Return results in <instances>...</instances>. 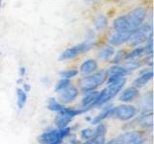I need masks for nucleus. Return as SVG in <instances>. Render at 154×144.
<instances>
[{"mask_svg":"<svg viewBox=\"0 0 154 144\" xmlns=\"http://www.w3.org/2000/svg\"><path fill=\"white\" fill-rule=\"evenodd\" d=\"M25 89L26 90H29V86L27 84H25ZM25 89H24V90H25Z\"/></svg>","mask_w":154,"mask_h":144,"instance_id":"nucleus-33","label":"nucleus"},{"mask_svg":"<svg viewBox=\"0 0 154 144\" xmlns=\"http://www.w3.org/2000/svg\"><path fill=\"white\" fill-rule=\"evenodd\" d=\"M152 78H153V71L150 68V69L146 70L144 72H143V73H141V75L134 81L133 85L135 88H143V86H146Z\"/></svg>","mask_w":154,"mask_h":144,"instance_id":"nucleus-14","label":"nucleus"},{"mask_svg":"<svg viewBox=\"0 0 154 144\" xmlns=\"http://www.w3.org/2000/svg\"><path fill=\"white\" fill-rule=\"evenodd\" d=\"M94 26L95 28L96 31L101 32L106 29V27L108 26V18L104 14H98L96 16L94 21Z\"/></svg>","mask_w":154,"mask_h":144,"instance_id":"nucleus-20","label":"nucleus"},{"mask_svg":"<svg viewBox=\"0 0 154 144\" xmlns=\"http://www.w3.org/2000/svg\"><path fill=\"white\" fill-rule=\"evenodd\" d=\"M25 72H26L25 67H21V68H20V75H21V76H23L24 74H25Z\"/></svg>","mask_w":154,"mask_h":144,"instance_id":"nucleus-32","label":"nucleus"},{"mask_svg":"<svg viewBox=\"0 0 154 144\" xmlns=\"http://www.w3.org/2000/svg\"><path fill=\"white\" fill-rule=\"evenodd\" d=\"M77 74H78V70L76 69H67L60 72V76L63 79H69V80L71 78H74Z\"/></svg>","mask_w":154,"mask_h":144,"instance_id":"nucleus-26","label":"nucleus"},{"mask_svg":"<svg viewBox=\"0 0 154 144\" xmlns=\"http://www.w3.org/2000/svg\"><path fill=\"white\" fill-rule=\"evenodd\" d=\"M47 108L48 110H53V112H62L63 110H64V106H63L62 104L58 103L56 99L54 98H50L49 101H48V105H47Z\"/></svg>","mask_w":154,"mask_h":144,"instance_id":"nucleus-24","label":"nucleus"},{"mask_svg":"<svg viewBox=\"0 0 154 144\" xmlns=\"http://www.w3.org/2000/svg\"><path fill=\"white\" fill-rule=\"evenodd\" d=\"M78 89L77 88L73 86H69L66 88H65L64 90H62L60 92V100L62 103H65V104H67V103H70L72 101H74L76 99V97L78 96Z\"/></svg>","mask_w":154,"mask_h":144,"instance_id":"nucleus-12","label":"nucleus"},{"mask_svg":"<svg viewBox=\"0 0 154 144\" xmlns=\"http://www.w3.org/2000/svg\"><path fill=\"white\" fill-rule=\"evenodd\" d=\"M140 66H141V62L133 60V61H128L127 64L124 65V68L126 69L128 72H130V71H133L135 69L139 68Z\"/></svg>","mask_w":154,"mask_h":144,"instance_id":"nucleus-27","label":"nucleus"},{"mask_svg":"<svg viewBox=\"0 0 154 144\" xmlns=\"http://www.w3.org/2000/svg\"><path fill=\"white\" fill-rule=\"evenodd\" d=\"M70 80L69 79H61L59 82L57 83L56 86H55V90L57 92H61L62 90H64L65 88H66L67 86H70Z\"/></svg>","mask_w":154,"mask_h":144,"instance_id":"nucleus-25","label":"nucleus"},{"mask_svg":"<svg viewBox=\"0 0 154 144\" xmlns=\"http://www.w3.org/2000/svg\"><path fill=\"white\" fill-rule=\"evenodd\" d=\"M93 134H94V131L91 129H86L81 132L82 138H85V139H90L93 136Z\"/></svg>","mask_w":154,"mask_h":144,"instance_id":"nucleus-28","label":"nucleus"},{"mask_svg":"<svg viewBox=\"0 0 154 144\" xmlns=\"http://www.w3.org/2000/svg\"><path fill=\"white\" fill-rule=\"evenodd\" d=\"M17 106L18 109L21 110L26 104L27 101V94L26 91L23 88H17Z\"/></svg>","mask_w":154,"mask_h":144,"instance_id":"nucleus-23","label":"nucleus"},{"mask_svg":"<svg viewBox=\"0 0 154 144\" xmlns=\"http://www.w3.org/2000/svg\"><path fill=\"white\" fill-rule=\"evenodd\" d=\"M129 72L124 68V66H119V65H114L109 70L106 72V77L108 79V84L113 83L119 80L120 78L125 77Z\"/></svg>","mask_w":154,"mask_h":144,"instance_id":"nucleus-9","label":"nucleus"},{"mask_svg":"<svg viewBox=\"0 0 154 144\" xmlns=\"http://www.w3.org/2000/svg\"><path fill=\"white\" fill-rule=\"evenodd\" d=\"M95 44V41H94V38H91L89 40H87L84 42H81L79 44L74 45L72 47H69L66 49L64 52L62 53L59 57V60L60 61H66V60H71V59H74L77 56H79L80 54L84 52L89 51L90 49H91Z\"/></svg>","mask_w":154,"mask_h":144,"instance_id":"nucleus-3","label":"nucleus"},{"mask_svg":"<svg viewBox=\"0 0 154 144\" xmlns=\"http://www.w3.org/2000/svg\"><path fill=\"white\" fill-rule=\"evenodd\" d=\"M137 113V109L131 105H122L119 107L115 108L114 115L119 120L126 121L133 118Z\"/></svg>","mask_w":154,"mask_h":144,"instance_id":"nucleus-7","label":"nucleus"},{"mask_svg":"<svg viewBox=\"0 0 154 144\" xmlns=\"http://www.w3.org/2000/svg\"><path fill=\"white\" fill-rule=\"evenodd\" d=\"M143 55H146L144 47H137L133 49L131 52H129L128 54L125 55L124 58L126 61H133V60H137L138 58H141Z\"/></svg>","mask_w":154,"mask_h":144,"instance_id":"nucleus-22","label":"nucleus"},{"mask_svg":"<svg viewBox=\"0 0 154 144\" xmlns=\"http://www.w3.org/2000/svg\"><path fill=\"white\" fill-rule=\"evenodd\" d=\"M113 28L116 32H124L130 31V28L128 25L127 19L125 16H119L117 18L114 19L113 21Z\"/></svg>","mask_w":154,"mask_h":144,"instance_id":"nucleus-17","label":"nucleus"},{"mask_svg":"<svg viewBox=\"0 0 154 144\" xmlns=\"http://www.w3.org/2000/svg\"><path fill=\"white\" fill-rule=\"evenodd\" d=\"M133 32H134V30L124 31V32H115L114 34H112V35L109 37L108 42L111 45H114V46L122 45L123 43L128 41L129 38L131 37Z\"/></svg>","mask_w":154,"mask_h":144,"instance_id":"nucleus-10","label":"nucleus"},{"mask_svg":"<svg viewBox=\"0 0 154 144\" xmlns=\"http://www.w3.org/2000/svg\"><path fill=\"white\" fill-rule=\"evenodd\" d=\"M114 110H115V108H113V107H108V108L104 109L98 115H96V116L91 120V123L93 124L101 123L104 119L114 115Z\"/></svg>","mask_w":154,"mask_h":144,"instance_id":"nucleus-19","label":"nucleus"},{"mask_svg":"<svg viewBox=\"0 0 154 144\" xmlns=\"http://www.w3.org/2000/svg\"><path fill=\"white\" fill-rule=\"evenodd\" d=\"M97 95H98V91L94 90V91H91V92H88V94L82 99L81 110H83L84 112L94 107V101H95L96 97H97Z\"/></svg>","mask_w":154,"mask_h":144,"instance_id":"nucleus-13","label":"nucleus"},{"mask_svg":"<svg viewBox=\"0 0 154 144\" xmlns=\"http://www.w3.org/2000/svg\"><path fill=\"white\" fill-rule=\"evenodd\" d=\"M119 139L123 144H143L146 142V137L139 132H127Z\"/></svg>","mask_w":154,"mask_h":144,"instance_id":"nucleus-8","label":"nucleus"},{"mask_svg":"<svg viewBox=\"0 0 154 144\" xmlns=\"http://www.w3.org/2000/svg\"><path fill=\"white\" fill-rule=\"evenodd\" d=\"M139 95V90L135 86H131L126 89H124L122 94L119 95V101L122 102H130L133 101L134 99H136Z\"/></svg>","mask_w":154,"mask_h":144,"instance_id":"nucleus-16","label":"nucleus"},{"mask_svg":"<svg viewBox=\"0 0 154 144\" xmlns=\"http://www.w3.org/2000/svg\"><path fill=\"white\" fill-rule=\"evenodd\" d=\"M101 0H85V2L87 3V4H89V5H94V4H95V3H98V2H100Z\"/></svg>","mask_w":154,"mask_h":144,"instance_id":"nucleus-30","label":"nucleus"},{"mask_svg":"<svg viewBox=\"0 0 154 144\" xmlns=\"http://www.w3.org/2000/svg\"><path fill=\"white\" fill-rule=\"evenodd\" d=\"M151 33H152L151 23L142 24L140 27L135 29L127 42L129 43V45H131V46L141 45L142 43L146 42L147 40L148 36L150 35Z\"/></svg>","mask_w":154,"mask_h":144,"instance_id":"nucleus-4","label":"nucleus"},{"mask_svg":"<svg viewBox=\"0 0 154 144\" xmlns=\"http://www.w3.org/2000/svg\"><path fill=\"white\" fill-rule=\"evenodd\" d=\"M123 57H124V52L122 50H120L119 52H117V54H116V56L114 57V59H113V64H119V62H122V60L123 59Z\"/></svg>","mask_w":154,"mask_h":144,"instance_id":"nucleus-29","label":"nucleus"},{"mask_svg":"<svg viewBox=\"0 0 154 144\" xmlns=\"http://www.w3.org/2000/svg\"><path fill=\"white\" fill-rule=\"evenodd\" d=\"M106 126L104 124H99L94 131V134L83 144H104L105 143Z\"/></svg>","mask_w":154,"mask_h":144,"instance_id":"nucleus-11","label":"nucleus"},{"mask_svg":"<svg viewBox=\"0 0 154 144\" xmlns=\"http://www.w3.org/2000/svg\"><path fill=\"white\" fill-rule=\"evenodd\" d=\"M70 133V128H59L58 130H51L43 133L42 136H38V140L42 144H51L54 142H62L66 136Z\"/></svg>","mask_w":154,"mask_h":144,"instance_id":"nucleus-5","label":"nucleus"},{"mask_svg":"<svg viewBox=\"0 0 154 144\" xmlns=\"http://www.w3.org/2000/svg\"><path fill=\"white\" fill-rule=\"evenodd\" d=\"M106 144H123V143L118 138V139H114V140H111V141H109L108 143H106Z\"/></svg>","mask_w":154,"mask_h":144,"instance_id":"nucleus-31","label":"nucleus"},{"mask_svg":"<svg viewBox=\"0 0 154 144\" xmlns=\"http://www.w3.org/2000/svg\"><path fill=\"white\" fill-rule=\"evenodd\" d=\"M73 117H71L70 115H69L67 113L64 112H60L56 115V118H55V123L58 126V128H65L67 126Z\"/></svg>","mask_w":154,"mask_h":144,"instance_id":"nucleus-18","label":"nucleus"},{"mask_svg":"<svg viewBox=\"0 0 154 144\" xmlns=\"http://www.w3.org/2000/svg\"><path fill=\"white\" fill-rule=\"evenodd\" d=\"M114 55H115V49H114V47L111 45H106L102 47L97 53L98 58L103 61H108Z\"/></svg>","mask_w":154,"mask_h":144,"instance_id":"nucleus-21","label":"nucleus"},{"mask_svg":"<svg viewBox=\"0 0 154 144\" xmlns=\"http://www.w3.org/2000/svg\"><path fill=\"white\" fill-rule=\"evenodd\" d=\"M97 66V62L94 59H89L80 65V72L83 75H89L95 72Z\"/></svg>","mask_w":154,"mask_h":144,"instance_id":"nucleus-15","label":"nucleus"},{"mask_svg":"<svg viewBox=\"0 0 154 144\" xmlns=\"http://www.w3.org/2000/svg\"><path fill=\"white\" fill-rule=\"evenodd\" d=\"M126 83V78H120L119 80L113 82V83L109 84V86L106 88H104L102 91L98 92L97 97H96L94 107H98V106H102L105 103H107L112 98H114L120 90L123 88V86Z\"/></svg>","mask_w":154,"mask_h":144,"instance_id":"nucleus-1","label":"nucleus"},{"mask_svg":"<svg viewBox=\"0 0 154 144\" xmlns=\"http://www.w3.org/2000/svg\"><path fill=\"white\" fill-rule=\"evenodd\" d=\"M146 16L147 11L144 7H137L127 14H125L130 30H135L141 26L143 21L146 20Z\"/></svg>","mask_w":154,"mask_h":144,"instance_id":"nucleus-6","label":"nucleus"},{"mask_svg":"<svg viewBox=\"0 0 154 144\" xmlns=\"http://www.w3.org/2000/svg\"><path fill=\"white\" fill-rule=\"evenodd\" d=\"M107 79L106 77V72L104 71H99L95 72V73L86 76L81 78L79 81V86L81 90L85 93L94 91L98 88L99 86L102 85Z\"/></svg>","mask_w":154,"mask_h":144,"instance_id":"nucleus-2","label":"nucleus"}]
</instances>
